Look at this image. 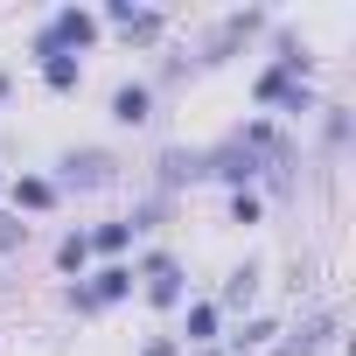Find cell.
I'll return each mask as SVG.
<instances>
[{"label": "cell", "instance_id": "obj_13", "mask_svg": "<svg viewBox=\"0 0 356 356\" xmlns=\"http://www.w3.org/2000/svg\"><path fill=\"white\" fill-rule=\"evenodd\" d=\"M84 252H91V245H84V238H70V245L56 252V259H63V273H77V266H84Z\"/></svg>", "mask_w": 356, "mask_h": 356}, {"label": "cell", "instance_id": "obj_11", "mask_svg": "<svg viewBox=\"0 0 356 356\" xmlns=\"http://www.w3.org/2000/svg\"><path fill=\"white\" fill-rule=\"evenodd\" d=\"M321 335H328V328H307L300 342H286V349H273V356H314V349H321Z\"/></svg>", "mask_w": 356, "mask_h": 356}, {"label": "cell", "instance_id": "obj_5", "mask_svg": "<svg viewBox=\"0 0 356 356\" xmlns=\"http://www.w3.org/2000/svg\"><path fill=\"white\" fill-rule=\"evenodd\" d=\"M147 105H154V91H147V84H119V98H112V112H119L126 126H140V119H147Z\"/></svg>", "mask_w": 356, "mask_h": 356}, {"label": "cell", "instance_id": "obj_2", "mask_svg": "<svg viewBox=\"0 0 356 356\" xmlns=\"http://www.w3.org/2000/svg\"><path fill=\"white\" fill-rule=\"evenodd\" d=\"M91 35H98V22H91V15H77V8H70V15H56V29H49V35H42V56H56V42H77V49H84V42H91Z\"/></svg>", "mask_w": 356, "mask_h": 356}, {"label": "cell", "instance_id": "obj_12", "mask_svg": "<svg viewBox=\"0 0 356 356\" xmlns=\"http://www.w3.org/2000/svg\"><path fill=\"white\" fill-rule=\"evenodd\" d=\"M259 98H286V70H266L259 77Z\"/></svg>", "mask_w": 356, "mask_h": 356}, {"label": "cell", "instance_id": "obj_9", "mask_svg": "<svg viewBox=\"0 0 356 356\" xmlns=\"http://www.w3.org/2000/svg\"><path fill=\"white\" fill-rule=\"evenodd\" d=\"M217 335V307H189V342H210Z\"/></svg>", "mask_w": 356, "mask_h": 356}, {"label": "cell", "instance_id": "obj_1", "mask_svg": "<svg viewBox=\"0 0 356 356\" xmlns=\"http://www.w3.org/2000/svg\"><path fill=\"white\" fill-rule=\"evenodd\" d=\"M63 182H70V189H105V182H112V154H98V147H91V154H70V161H63Z\"/></svg>", "mask_w": 356, "mask_h": 356}, {"label": "cell", "instance_id": "obj_8", "mask_svg": "<svg viewBox=\"0 0 356 356\" xmlns=\"http://www.w3.org/2000/svg\"><path fill=\"white\" fill-rule=\"evenodd\" d=\"M126 238H133V224H98V238H84V245H98V252H126Z\"/></svg>", "mask_w": 356, "mask_h": 356}, {"label": "cell", "instance_id": "obj_15", "mask_svg": "<svg viewBox=\"0 0 356 356\" xmlns=\"http://www.w3.org/2000/svg\"><path fill=\"white\" fill-rule=\"evenodd\" d=\"M147 356H175V349H168V342H154V349H147Z\"/></svg>", "mask_w": 356, "mask_h": 356}, {"label": "cell", "instance_id": "obj_4", "mask_svg": "<svg viewBox=\"0 0 356 356\" xmlns=\"http://www.w3.org/2000/svg\"><path fill=\"white\" fill-rule=\"evenodd\" d=\"M147 273H154V286H147L154 307H175V300H182V273H175V259H154Z\"/></svg>", "mask_w": 356, "mask_h": 356}, {"label": "cell", "instance_id": "obj_7", "mask_svg": "<svg viewBox=\"0 0 356 356\" xmlns=\"http://www.w3.org/2000/svg\"><path fill=\"white\" fill-rule=\"evenodd\" d=\"M42 77H49V91H77V63H70V56H49Z\"/></svg>", "mask_w": 356, "mask_h": 356}, {"label": "cell", "instance_id": "obj_10", "mask_svg": "<svg viewBox=\"0 0 356 356\" xmlns=\"http://www.w3.org/2000/svg\"><path fill=\"white\" fill-rule=\"evenodd\" d=\"M252 286H259V280H252V266H245V273H231V286H224V300L238 307V300H252Z\"/></svg>", "mask_w": 356, "mask_h": 356}, {"label": "cell", "instance_id": "obj_14", "mask_svg": "<svg viewBox=\"0 0 356 356\" xmlns=\"http://www.w3.org/2000/svg\"><path fill=\"white\" fill-rule=\"evenodd\" d=\"M29 238V224H8V217H0V252H8V245H22Z\"/></svg>", "mask_w": 356, "mask_h": 356}, {"label": "cell", "instance_id": "obj_6", "mask_svg": "<svg viewBox=\"0 0 356 356\" xmlns=\"http://www.w3.org/2000/svg\"><path fill=\"white\" fill-rule=\"evenodd\" d=\"M15 203L22 210H49L56 203V182H35V175H29V182H15Z\"/></svg>", "mask_w": 356, "mask_h": 356}, {"label": "cell", "instance_id": "obj_3", "mask_svg": "<svg viewBox=\"0 0 356 356\" xmlns=\"http://www.w3.org/2000/svg\"><path fill=\"white\" fill-rule=\"evenodd\" d=\"M126 286H133V273H126V266H105V273H98V280L77 293V307H105V300H119Z\"/></svg>", "mask_w": 356, "mask_h": 356}]
</instances>
